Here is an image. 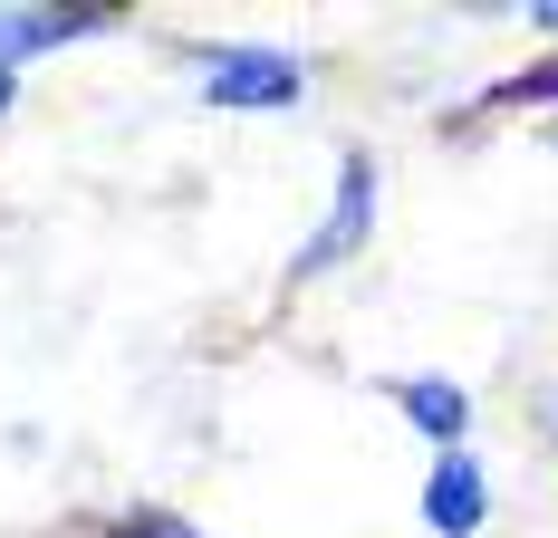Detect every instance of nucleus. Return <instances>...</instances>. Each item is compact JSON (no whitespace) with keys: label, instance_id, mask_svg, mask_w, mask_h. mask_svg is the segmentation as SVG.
<instances>
[{"label":"nucleus","instance_id":"3","mask_svg":"<svg viewBox=\"0 0 558 538\" xmlns=\"http://www.w3.org/2000/svg\"><path fill=\"white\" fill-rule=\"evenodd\" d=\"M424 519H434V538H472L482 519H492V481H482L472 452H444V462H434V481H424Z\"/></svg>","mask_w":558,"mask_h":538},{"label":"nucleus","instance_id":"5","mask_svg":"<svg viewBox=\"0 0 558 538\" xmlns=\"http://www.w3.org/2000/svg\"><path fill=\"white\" fill-rule=\"evenodd\" d=\"M386 394L404 404V424L434 432V442H462V424H472V394H462L452 376H395Z\"/></svg>","mask_w":558,"mask_h":538},{"label":"nucleus","instance_id":"7","mask_svg":"<svg viewBox=\"0 0 558 538\" xmlns=\"http://www.w3.org/2000/svg\"><path fill=\"white\" fill-rule=\"evenodd\" d=\"M0 107H10V68H0Z\"/></svg>","mask_w":558,"mask_h":538},{"label":"nucleus","instance_id":"6","mask_svg":"<svg viewBox=\"0 0 558 538\" xmlns=\"http://www.w3.org/2000/svg\"><path fill=\"white\" fill-rule=\"evenodd\" d=\"M97 538H203V529H183L173 510H135V519H116V529H97Z\"/></svg>","mask_w":558,"mask_h":538},{"label":"nucleus","instance_id":"2","mask_svg":"<svg viewBox=\"0 0 558 538\" xmlns=\"http://www.w3.org/2000/svg\"><path fill=\"white\" fill-rule=\"evenodd\" d=\"M366 231H376V163L347 155V163H337V203H328V221L299 241V279H328V269H347L356 250H366Z\"/></svg>","mask_w":558,"mask_h":538},{"label":"nucleus","instance_id":"4","mask_svg":"<svg viewBox=\"0 0 558 538\" xmlns=\"http://www.w3.org/2000/svg\"><path fill=\"white\" fill-rule=\"evenodd\" d=\"M87 29H107V20L97 10H0V68H20V58H39V49H68Z\"/></svg>","mask_w":558,"mask_h":538},{"label":"nucleus","instance_id":"1","mask_svg":"<svg viewBox=\"0 0 558 538\" xmlns=\"http://www.w3.org/2000/svg\"><path fill=\"white\" fill-rule=\"evenodd\" d=\"M299 87H308V68L289 49H203V107L222 115H279L299 107Z\"/></svg>","mask_w":558,"mask_h":538}]
</instances>
